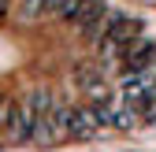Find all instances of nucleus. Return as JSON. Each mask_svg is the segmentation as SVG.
<instances>
[{"mask_svg":"<svg viewBox=\"0 0 156 152\" xmlns=\"http://www.w3.org/2000/svg\"><path fill=\"white\" fill-rule=\"evenodd\" d=\"M0 141H4V134H0Z\"/></svg>","mask_w":156,"mask_h":152,"instance_id":"obj_2","label":"nucleus"},{"mask_svg":"<svg viewBox=\"0 0 156 152\" xmlns=\"http://www.w3.org/2000/svg\"><path fill=\"white\" fill-rule=\"evenodd\" d=\"M101 130V115L97 108H82V111H71V137H89Z\"/></svg>","mask_w":156,"mask_h":152,"instance_id":"obj_1","label":"nucleus"}]
</instances>
